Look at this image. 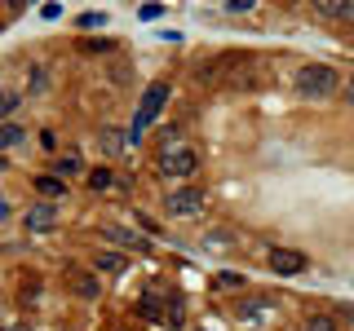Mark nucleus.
<instances>
[{"label": "nucleus", "mask_w": 354, "mask_h": 331, "mask_svg": "<svg viewBox=\"0 0 354 331\" xmlns=\"http://www.w3.org/2000/svg\"><path fill=\"white\" fill-rule=\"evenodd\" d=\"M155 168H160V177H195L199 154L169 128V132H164V141H160V154H155Z\"/></svg>", "instance_id": "f257e3e1"}, {"label": "nucleus", "mask_w": 354, "mask_h": 331, "mask_svg": "<svg viewBox=\"0 0 354 331\" xmlns=\"http://www.w3.org/2000/svg\"><path fill=\"white\" fill-rule=\"evenodd\" d=\"M297 93H301V97H328V93H337V71H332L328 62H306L301 71H297Z\"/></svg>", "instance_id": "f03ea898"}, {"label": "nucleus", "mask_w": 354, "mask_h": 331, "mask_svg": "<svg viewBox=\"0 0 354 331\" xmlns=\"http://www.w3.org/2000/svg\"><path fill=\"white\" fill-rule=\"evenodd\" d=\"M164 102H169V84H164V80L147 84V97H142V110H138V119H133V132H129L133 141H142V132H147V128L155 124V115L164 110Z\"/></svg>", "instance_id": "7ed1b4c3"}, {"label": "nucleus", "mask_w": 354, "mask_h": 331, "mask_svg": "<svg viewBox=\"0 0 354 331\" xmlns=\"http://www.w3.org/2000/svg\"><path fill=\"white\" fill-rule=\"evenodd\" d=\"M164 212H173V217H199V212H204V190H195V185L173 190L169 199H164Z\"/></svg>", "instance_id": "20e7f679"}, {"label": "nucleus", "mask_w": 354, "mask_h": 331, "mask_svg": "<svg viewBox=\"0 0 354 331\" xmlns=\"http://www.w3.org/2000/svg\"><path fill=\"white\" fill-rule=\"evenodd\" d=\"M169 287H164V283H151L147 287V296H142V301H138V314H147V318H160V323H164V305H169Z\"/></svg>", "instance_id": "39448f33"}, {"label": "nucleus", "mask_w": 354, "mask_h": 331, "mask_svg": "<svg viewBox=\"0 0 354 331\" xmlns=\"http://www.w3.org/2000/svg\"><path fill=\"white\" fill-rule=\"evenodd\" d=\"M270 270H274V274H301V270H306V257H301V252L274 248V252H270Z\"/></svg>", "instance_id": "423d86ee"}, {"label": "nucleus", "mask_w": 354, "mask_h": 331, "mask_svg": "<svg viewBox=\"0 0 354 331\" xmlns=\"http://www.w3.org/2000/svg\"><path fill=\"white\" fill-rule=\"evenodd\" d=\"M102 239L106 243H120V248H147V239L133 234V230H124V225H102Z\"/></svg>", "instance_id": "0eeeda50"}, {"label": "nucleus", "mask_w": 354, "mask_h": 331, "mask_svg": "<svg viewBox=\"0 0 354 331\" xmlns=\"http://www.w3.org/2000/svg\"><path fill=\"white\" fill-rule=\"evenodd\" d=\"M53 221H58V212H53L49 203H36L27 212V230H53Z\"/></svg>", "instance_id": "6e6552de"}, {"label": "nucleus", "mask_w": 354, "mask_h": 331, "mask_svg": "<svg viewBox=\"0 0 354 331\" xmlns=\"http://www.w3.org/2000/svg\"><path fill=\"white\" fill-rule=\"evenodd\" d=\"M84 177H88V190H115V185H120L115 172H111L106 163H102V168H93V172H84Z\"/></svg>", "instance_id": "1a4fd4ad"}, {"label": "nucleus", "mask_w": 354, "mask_h": 331, "mask_svg": "<svg viewBox=\"0 0 354 331\" xmlns=\"http://www.w3.org/2000/svg\"><path fill=\"white\" fill-rule=\"evenodd\" d=\"M270 301H261V296H248V301H239V318H266L270 314Z\"/></svg>", "instance_id": "9d476101"}, {"label": "nucleus", "mask_w": 354, "mask_h": 331, "mask_svg": "<svg viewBox=\"0 0 354 331\" xmlns=\"http://www.w3.org/2000/svg\"><path fill=\"white\" fill-rule=\"evenodd\" d=\"M71 287H75V292L84 296V301H93V296L102 292V283H97L93 274H71Z\"/></svg>", "instance_id": "9b49d317"}, {"label": "nucleus", "mask_w": 354, "mask_h": 331, "mask_svg": "<svg viewBox=\"0 0 354 331\" xmlns=\"http://www.w3.org/2000/svg\"><path fill=\"white\" fill-rule=\"evenodd\" d=\"M182 314H186V305H182V296L173 292V296H169V305H164V323H169V327H182V323H186Z\"/></svg>", "instance_id": "f8f14e48"}, {"label": "nucleus", "mask_w": 354, "mask_h": 331, "mask_svg": "<svg viewBox=\"0 0 354 331\" xmlns=\"http://www.w3.org/2000/svg\"><path fill=\"white\" fill-rule=\"evenodd\" d=\"M53 172H58V177H84V163H80V154H62V159L53 163Z\"/></svg>", "instance_id": "ddd939ff"}, {"label": "nucleus", "mask_w": 354, "mask_h": 331, "mask_svg": "<svg viewBox=\"0 0 354 331\" xmlns=\"http://www.w3.org/2000/svg\"><path fill=\"white\" fill-rule=\"evenodd\" d=\"M97 274H124V257L120 252H102L97 257Z\"/></svg>", "instance_id": "4468645a"}, {"label": "nucleus", "mask_w": 354, "mask_h": 331, "mask_svg": "<svg viewBox=\"0 0 354 331\" xmlns=\"http://www.w3.org/2000/svg\"><path fill=\"white\" fill-rule=\"evenodd\" d=\"M18 141H22V128H18V124H9V119H5V124H0V150L18 146Z\"/></svg>", "instance_id": "2eb2a0df"}, {"label": "nucleus", "mask_w": 354, "mask_h": 331, "mask_svg": "<svg viewBox=\"0 0 354 331\" xmlns=\"http://www.w3.org/2000/svg\"><path fill=\"white\" fill-rule=\"evenodd\" d=\"M18 110V93H9V88H0V124H5L9 115Z\"/></svg>", "instance_id": "dca6fc26"}, {"label": "nucleus", "mask_w": 354, "mask_h": 331, "mask_svg": "<svg viewBox=\"0 0 354 331\" xmlns=\"http://www.w3.org/2000/svg\"><path fill=\"white\" fill-rule=\"evenodd\" d=\"M36 185H40V190L49 194V199H53V194H62V177H58V172H49V177H36Z\"/></svg>", "instance_id": "f3484780"}, {"label": "nucleus", "mask_w": 354, "mask_h": 331, "mask_svg": "<svg viewBox=\"0 0 354 331\" xmlns=\"http://www.w3.org/2000/svg\"><path fill=\"white\" fill-rule=\"evenodd\" d=\"M213 287H221V292H235V287H243V274H217V279H213Z\"/></svg>", "instance_id": "a211bd4d"}, {"label": "nucleus", "mask_w": 354, "mask_h": 331, "mask_svg": "<svg viewBox=\"0 0 354 331\" xmlns=\"http://www.w3.org/2000/svg\"><path fill=\"white\" fill-rule=\"evenodd\" d=\"M301 331H337V323H332V318H324V314H310Z\"/></svg>", "instance_id": "6ab92c4d"}, {"label": "nucleus", "mask_w": 354, "mask_h": 331, "mask_svg": "<svg viewBox=\"0 0 354 331\" xmlns=\"http://www.w3.org/2000/svg\"><path fill=\"white\" fill-rule=\"evenodd\" d=\"M315 14H324V18H337V14H341V0H315Z\"/></svg>", "instance_id": "aec40b11"}, {"label": "nucleus", "mask_w": 354, "mask_h": 331, "mask_svg": "<svg viewBox=\"0 0 354 331\" xmlns=\"http://www.w3.org/2000/svg\"><path fill=\"white\" fill-rule=\"evenodd\" d=\"M120 146H124V137H120V132H102V150L106 154H115Z\"/></svg>", "instance_id": "412c9836"}, {"label": "nucleus", "mask_w": 354, "mask_h": 331, "mask_svg": "<svg viewBox=\"0 0 354 331\" xmlns=\"http://www.w3.org/2000/svg\"><path fill=\"white\" fill-rule=\"evenodd\" d=\"M341 22H354V0H341V14H337Z\"/></svg>", "instance_id": "4be33fe9"}, {"label": "nucleus", "mask_w": 354, "mask_h": 331, "mask_svg": "<svg viewBox=\"0 0 354 331\" xmlns=\"http://www.w3.org/2000/svg\"><path fill=\"white\" fill-rule=\"evenodd\" d=\"M230 9H235V14H243V9H252V0H230Z\"/></svg>", "instance_id": "5701e85b"}, {"label": "nucleus", "mask_w": 354, "mask_h": 331, "mask_svg": "<svg viewBox=\"0 0 354 331\" xmlns=\"http://www.w3.org/2000/svg\"><path fill=\"white\" fill-rule=\"evenodd\" d=\"M0 331H31V327H27V323H5Z\"/></svg>", "instance_id": "b1692460"}, {"label": "nucleus", "mask_w": 354, "mask_h": 331, "mask_svg": "<svg viewBox=\"0 0 354 331\" xmlns=\"http://www.w3.org/2000/svg\"><path fill=\"white\" fill-rule=\"evenodd\" d=\"M5 217H9V199L0 194V221H5Z\"/></svg>", "instance_id": "393cba45"}, {"label": "nucleus", "mask_w": 354, "mask_h": 331, "mask_svg": "<svg viewBox=\"0 0 354 331\" xmlns=\"http://www.w3.org/2000/svg\"><path fill=\"white\" fill-rule=\"evenodd\" d=\"M346 97H350V106H354V80H350V88H346Z\"/></svg>", "instance_id": "a878e982"}, {"label": "nucleus", "mask_w": 354, "mask_h": 331, "mask_svg": "<svg viewBox=\"0 0 354 331\" xmlns=\"http://www.w3.org/2000/svg\"><path fill=\"white\" fill-rule=\"evenodd\" d=\"M350 44H354V36H350Z\"/></svg>", "instance_id": "bb28decb"}, {"label": "nucleus", "mask_w": 354, "mask_h": 331, "mask_svg": "<svg viewBox=\"0 0 354 331\" xmlns=\"http://www.w3.org/2000/svg\"><path fill=\"white\" fill-rule=\"evenodd\" d=\"M0 22H5V18H0Z\"/></svg>", "instance_id": "cd10ccee"}]
</instances>
